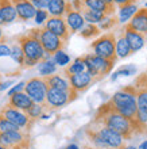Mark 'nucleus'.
<instances>
[{"mask_svg":"<svg viewBox=\"0 0 147 149\" xmlns=\"http://www.w3.org/2000/svg\"><path fill=\"white\" fill-rule=\"evenodd\" d=\"M45 81L47 84V88H55V90H62V91H70L72 87H70L69 79L62 74H50V76H46Z\"/></svg>","mask_w":147,"mask_h":149,"instance_id":"19","label":"nucleus"},{"mask_svg":"<svg viewBox=\"0 0 147 149\" xmlns=\"http://www.w3.org/2000/svg\"><path fill=\"white\" fill-rule=\"evenodd\" d=\"M45 29L55 34L63 42H68L70 38V31L68 29V24H66L63 16H49L47 20L45 22Z\"/></svg>","mask_w":147,"mask_h":149,"instance_id":"12","label":"nucleus"},{"mask_svg":"<svg viewBox=\"0 0 147 149\" xmlns=\"http://www.w3.org/2000/svg\"><path fill=\"white\" fill-rule=\"evenodd\" d=\"M0 149H8V148H6V146H3L1 144H0Z\"/></svg>","mask_w":147,"mask_h":149,"instance_id":"47","label":"nucleus"},{"mask_svg":"<svg viewBox=\"0 0 147 149\" xmlns=\"http://www.w3.org/2000/svg\"><path fill=\"white\" fill-rule=\"evenodd\" d=\"M12 84V81L10 80V81H4V83H0V91H3V90H7L8 87Z\"/></svg>","mask_w":147,"mask_h":149,"instance_id":"41","label":"nucleus"},{"mask_svg":"<svg viewBox=\"0 0 147 149\" xmlns=\"http://www.w3.org/2000/svg\"><path fill=\"white\" fill-rule=\"evenodd\" d=\"M136 104L138 109L147 113V91L143 88H136Z\"/></svg>","mask_w":147,"mask_h":149,"instance_id":"30","label":"nucleus"},{"mask_svg":"<svg viewBox=\"0 0 147 149\" xmlns=\"http://www.w3.org/2000/svg\"><path fill=\"white\" fill-rule=\"evenodd\" d=\"M131 29L136 30L138 33L147 37V7L138 8V11L134 14L131 19L127 22Z\"/></svg>","mask_w":147,"mask_h":149,"instance_id":"17","label":"nucleus"},{"mask_svg":"<svg viewBox=\"0 0 147 149\" xmlns=\"http://www.w3.org/2000/svg\"><path fill=\"white\" fill-rule=\"evenodd\" d=\"M123 149H138V148H135V146H132V145H128V146H124Z\"/></svg>","mask_w":147,"mask_h":149,"instance_id":"46","label":"nucleus"},{"mask_svg":"<svg viewBox=\"0 0 147 149\" xmlns=\"http://www.w3.org/2000/svg\"><path fill=\"white\" fill-rule=\"evenodd\" d=\"M144 73H146V74H147V72H144Z\"/></svg>","mask_w":147,"mask_h":149,"instance_id":"49","label":"nucleus"},{"mask_svg":"<svg viewBox=\"0 0 147 149\" xmlns=\"http://www.w3.org/2000/svg\"><path fill=\"white\" fill-rule=\"evenodd\" d=\"M24 92L32 99L34 103H39V104H45L46 100V94H47V84L43 77H32L28 81H26L24 86Z\"/></svg>","mask_w":147,"mask_h":149,"instance_id":"11","label":"nucleus"},{"mask_svg":"<svg viewBox=\"0 0 147 149\" xmlns=\"http://www.w3.org/2000/svg\"><path fill=\"white\" fill-rule=\"evenodd\" d=\"M32 103H34L32 99H31L26 92H16V94L11 95V96L8 98V104H10V106L15 107V109L22 110V111H26Z\"/></svg>","mask_w":147,"mask_h":149,"instance_id":"20","label":"nucleus"},{"mask_svg":"<svg viewBox=\"0 0 147 149\" xmlns=\"http://www.w3.org/2000/svg\"><path fill=\"white\" fill-rule=\"evenodd\" d=\"M135 73H136V68L134 67V65H124V67H120L119 69L111 76V80L115 81V80H117L119 76H132V74H135Z\"/></svg>","mask_w":147,"mask_h":149,"instance_id":"29","label":"nucleus"},{"mask_svg":"<svg viewBox=\"0 0 147 149\" xmlns=\"http://www.w3.org/2000/svg\"><path fill=\"white\" fill-rule=\"evenodd\" d=\"M136 11H138V6L131 1V3L126 4L123 7H119V18L117 19H119L120 23H127Z\"/></svg>","mask_w":147,"mask_h":149,"instance_id":"23","label":"nucleus"},{"mask_svg":"<svg viewBox=\"0 0 147 149\" xmlns=\"http://www.w3.org/2000/svg\"><path fill=\"white\" fill-rule=\"evenodd\" d=\"M16 42L20 45L22 50L24 54V64L23 67L30 68L34 67L37 64L45 60H50L51 56H49L46 52L43 50L42 45L39 43V41L35 37H32L30 33L26 34H20L16 37Z\"/></svg>","mask_w":147,"mask_h":149,"instance_id":"2","label":"nucleus"},{"mask_svg":"<svg viewBox=\"0 0 147 149\" xmlns=\"http://www.w3.org/2000/svg\"><path fill=\"white\" fill-rule=\"evenodd\" d=\"M113 3H115V6H119V7H123V6H126V4L131 3V0H113Z\"/></svg>","mask_w":147,"mask_h":149,"instance_id":"40","label":"nucleus"},{"mask_svg":"<svg viewBox=\"0 0 147 149\" xmlns=\"http://www.w3.org/2000/svg\"><path fill=\"white\" fill-rule=\"evenodd\" d=\"M63 16H65L63 19H65L66 24H68V29H69L70 34L80 31L84 27V24H85V20H84L82 15L77 10H74L72 1H66V10H65V15Z\"/></svg>","mask_w":147,"mask_h":149,"instance_id":"13","label":"nucleus"},{"mask_svg":"<svg viewBox=\"0 0 147 149\" xmlns=\"http://www.w3.org/2000/svg\"><path fill=\"white\" fill-rule=\"evenodd\" d=\"M4 41H6V38H4V34L1 31V29H0V43H3Z\"/></svg>","mask_w":147,"mask_h":149,"instance_id":"45","label":"nucleus"},{"mask_svg":"<svg viewBox=\"0 0 147 149\" xmlns=\"http://www.w3.org/2000/svg\"><path fill=\"white\" fill-rule=\"evenodd\" d=\"M43 110H45L43 104H39V103H32V104H31V106L28 107L24 113L27 114L31 119H34V121H35L37 118H39L43 114Z\"/></svg>","mask_w":147,"mask_h":149,"instance_id":"31","label":"nucleus"},{"mask_svg":"<svg viewBox=\"0 0 147 149\" xmlns=\"http://www.w3.org/2000/svg\"><path fill=\"white\" fill-rule=\"evenodd\" d=\"M92 122L115 130L124 140H131L136 134L134 122L127 119V118H124L123 115H120L112 107L111 102H107L103 106L99 107V110H97Z\"/></svg>","mask_w":147,"mask_h":149,"instance_id":"1","label":"nucleus"},{"mask_svg":"<svg viewBox=\"0 0 147 149\" xmlns=\"http://www.w3.org/2000/svg\"><path fill=\"white\" fill-rule=\"evenodd\" d=\"M68 79H69V83H70L72 90H74L77 94L84 92V91L88 90L89 87L95 83V80L92 79V76H90L86 71L81 72V73L70 74V76H68Z\"/></svg>","mask_w":147,"mask_h":149,"instance_id":"15","label":"nucleus"},{"mask_svg":"<svg viewBox=\"0 0 147 149\" xmlns=\"http://www.w3.org/2000/svg\"><path fill=\"white\" fill-rule=\"evenodd\" d=\"M138 149H147V140H146V141L142 142V144L139 145V148H138Z\"/></svg>","mask_w":147,"mask_h":149,"instance_id":"44","label":"nucleus"},{"mask_svg":"<svg viewBox=\"0 0 147 149\" xmlns=\"http://www.w3.org/2000/svg\"><path fill=\"white\" fill-rule=\"evenodd\" d=\"M82 60H84V64H85L86 72L92 76L95 83L105 77L109 72L112 71L113 65H115V63L111 61V60H105L103 57H99V56L95 54L82 56Z\"/></svg>","mask_w":147,"mask_h":149,"instance_id":"4","label":"nucleus"},{"mask_svg":"<svg viewBox=\"0 0 147 149\" xmlns=\"http://www.w3.org/2000/svg\"><path fill=\"white\" fill-rule=\"evenodd\" d=\"M134 87L135 88H143V90L147 91V74L142 73L136 77L135 83H134Z\"/></svg>","mask_w":147,"mask_h":149,"instance_id":"36","label":"nucleus"},{"mask_svg":"<svg viewBox=\"0 0 147 149\" xmlns=\"http://www.w3.org/2000/svg\"><path fill=\"white\" fill-rule=\"evenodd\" d=\"M119 23V19H117L116 16H112V18H105L103 22H100V26H99V29L100 30H109V29H113L116 24Z\"/></svg>","mask_w":147,"mask_h":149,"instance_id":"34","label":"nucleus"},{"mask_svg":"<svg viewBox=\"0 0 147 149\" xmlns=\"http://www.w3.org/2000/svg\"><path fill=\"white\" fill-rule=\"evenodd\" d=\"M66 10V0H50L47 12L50 16H63Z\"/></svg>","mask_w":147,"mask_h":149,"instance_id":"24","label":"nucleus"},{"mask_svg":"<svg viewBox=\"0 0 147 149\" xmlns=\"http://www.w3.org/2000/svg\"><path fill=\"white\" fill-rule=\"evenodd\" d=\"M103 3H105L107 6H111V7H115V3H113V0H101Z\"/></svg>","mask_w":147,"mask_h":149,"instance_id":"43","label":"nucleus"},{"mask_svg":"<svg viewBox=\"0 0 147 149\" xmlns=\"http://www.w3.org/2000/svg\"><path fill=\"white\" fill-rule=\"evenodd\" d=\"M131 1L132 3H135V1H139V0H131Z\"/></svg>","mask_w":147,"mask_h":149,"instance_id":"48","label":"nucleus"},{"mask_svg":"<svg viewBox=\"0 0 147 149\" xmlns=\"http://www.w3.org/2000/svg\"><path fill=\"white\" fill-rule=\"evenodd\" d=\"M10 57H11V58L14 60L16 64H18V65L23 67V64H24V54H23L22 47H20V45L18 42H15L14 45H12V47H11V54H10Z\"/></svg>","mask_w":147,"mask_h":149,"instance_id":"27","label":"nucleus"},{"mask_svg":"<svg viewBox=\"0 0 147 149\" xmlns=\"http://www.w3.org/2000/svg\"><path fill=\"white\" fill-rule=\"evenodd\" d=\"M0 133H1V132H0Z\"/></svg>","mask_w":147,"mask_h":149,"instance_id":"51","label":"nucleus"},{"mask_svg":"<svg viewBox=\"0 0 147 149\" xmlns=\"http://www.w3.org/2000/svg\"><path fill=\"white\" fill-rule=\"evenodd\" d=\"M14 4V8L16 11V16L19 20L27 22L30 19H34L37 8L31 4L30 0H11Z\"/></svg>","mask_w":147,"mask_h":149,"instance_id":"16","label":"nucleus"},{"mask_svg":"<svg viewBox=\"0 0 147 149\" xmlns=\"http://www.w3.org/2000/svg\"><path fill=\"white\" fill-rule=\"evenodd\" d=\"M18 130H22V129L18 127L16 125H14L12 122H10L7 118H4L0 114V132L1 133H6V132H18Z\"/></svg>","mask_w":147,"mask_h":149,"instance_id":"33","label":"nucleus"},{"mask_svg":"<svg viewBox=\"0 0 147 149\" xmlns=\"http://www.w3.org/2000/svg\"><path fill=\"white\" fill-rule=\"evenodd\" d=\"M78 96V94L74 90L62 91L55 90V88H47L46 100L43 107L45 109H61V107L69 104Z\"/></svg>","mask_w":147,"mask_h":149,"instance_id":"7","label":"nucleus"},{"mask_svg":"<svg viewBox=\"0 0 147 149\" xmlns=\"http://www.w3.org/2000/svg\"><path fill=\"white\" fill-rule=\"evenodd\" d=\"M93 50V54L103 57L105 60H111L113 63H116L117 56H116V37L113 33H107L103 34L100 38H97L95 42L90 45Z\"/></svg>","mask_w":147,"mask_h":149,"instance_id":"5","label":"nucleus"},{"mask_svg":"<svg viewBox=\"0 0 147 149\" xmlns=\"http://www.w3.org/2000/svg\"><path fill=\"white\" fill-rule=\"evenodd\" d=\"M18 19L16 11L11 0H0V20L3 24L12 23Z\"/></svg>","mask_w":147,"mask_h":149,"instance_id":"18","label":"nucleus"},{"mask_svg":"<svg viewBox=\"0 0 147 149\" xmlns=\"http://www.w3.org/2000/svg\"><path fill=\"white\" fill-rule=\"evenodd\" d=\"M0 114L3 115L4 118H7L10 122H12L14 125H16L18 127L23 130V132H30V129L34 125V119H31L27 114L22 110H18L15 107L10 106V104H6L4 107L0 109Z\"/></svg>","mask_w":147,"mask_h":149,"instance_id":"9","label":"nucleus"},{"mask_svg":"<svg viewBox=\"0 0 147 149\" xmlns=\"http://www.w3.org/2000/svg\"><path fill=\"white\" fill-rule=\"evenodd\" d=\"M90 126L97 132V134L100 136V138L103 140L104 145L107 146V149H123L126 146V140H124L119 133H116L115 130L109 129L107 126L99 125V123H93L90 122Z\"/></svg>","mask_w":147,"mask_h":149,"instance_id":"10","label":"nucleus"},{"mask_svg":"<svg viewBox=\"0 0 147 149\" xmlns=\"http://www.w3.org/2000/svg\"><path fill=\"white\" fill-rule=\"evenodd\" d=\"M111 104L120 115L127 118L134 122L138 111V104H136V88L134 86H127L123 90L117 91L116 94L111 98Z\"/></svg>","mask_w":147,"mask_h":149,"instance_id":"3","label":"nucleus"},{"mask_svg":"<svg viewBox=\"0 0 147 149\" xmlns=\"http://www.w3.org/2000/svg\"><path fill=\"white\" fill-rule=\"evenodd\" d=\"M30 1L37 10H46L50 0H30Z\"/></svg>","mask_w":147,"mask_h":149,"instance_id":"37","label":"nucleus"},{"mask_svg":"<svg viewBox=\"0 0 147 149\" xmlns=\"http://www.w3.org/2000/svg\"><path fill=\"white\" fill-rule=\"evenodd\" d=\"M63 149H80V146L77 144H69V145H66Z\"/></svg>","mask_w":147,"mask_h":149,"instance_id":"42","label":"nucleus"},{"mask_svg":"<svg viewBox=\"0 0 147 149\" xmlns=\"http://www.w3.org/2000/svg\"><path fill=\"white\" fill-rule=\"evenodd\" d=\"M24 86H26V81H20L19 84H16L14 88H11V90L8 91V96H11V95L16 94V92H23V91H24Z\"/></svg>","mask_w":147,"mask_h":149,"instance_id":"38","label":"nucleus"},{"mask_svg":"<svg viewBox=\"0 0 147 149\" xmlns=\"http://www.w3.org/2000/svg\"><path fill=\"white\" fill-rule=\"evenodd\" d=\"M85 71V64H84V60L82 57H78L73 61V63L68 65L65 68V71H63V74H65L66 77L70 76V74H76V73H81V72Z\"/></svg>","mask_w":147,"mask_h":149,"instance_id":"25","label":"nucleus"},{"mask_svg":"<svg viewBox=\"0 0 147 149\" xmlns=\"http://www.w3.org/2000/svg\"><path fill=\"white\" fill-rule=\"evenodd\" d=\"M38 71L41 73V77H46V76H50V74H54L57 72V65L54 64V61L51 60H45V61H41L38 65Z\"/></svg>","mask_w":147,"mask_h":149,"instance_id":"26","label":"nucleus"},{"mask_svg":"<svg viewBox=\"0 0 147 149\" xmlns=\"http://www.w3.org/2000/svg\"><path fill=\"white\" fill-rule=\"evenodd\" d=\"M47 18H49V12H47L46 10H37L34 19H35V22H37L38 24L45 23V22L47 20Z\"/></svg>","mask_w":147,"mask_h":149,"instance_id":"35","label":"nucleus"},{"mask_svg":"<svg viewBox=\"0 0 147 149\" xmlns=\"http://www.w3.org/2000/svg\"><path fill=\"white\" fill-rule=\"evenodd\" d=\"M11 54V47L6 43H0V57H10Z\"/></svg>","mask_w":147,"mask_h":149,"instance_id":"39","label":"nucleus"},{"mask_svg":"<svg viewBox=\"0 0 147 149\" xmlns=\"http://www.w3.org/2000/svg\"><path fill=\"white\" fill-rule=\"evenodd\" d=\"M146 7H147V3H146Z\"/></svg>","mask_w":147,"mask_h":149,"instance_id":"50","label":"nucleus"},{"mask_svg":"<svg viewBox=\"0 0 147 149\" xmlns=\"http://www.w3.org/2000/svg\"><path fill=\"white\" fill-rule=\"evenodd\" d=\"M100 34V29L97 27L96 24H92V23H88V24H84V27L81 29V31H80V36L82 38H92V37H96Z\"/></svg>","mask_w":147,"mask_h":149,"instance_id":"28","label":"nucleus"},{"mask_svg":"<svg viewBox=\"0 0 147 149\" xmlns=\"http://www.w3.org/2000/svg\"><path fill=\"white\" fill-rule=\"evenodd\" d=\"M116 56L117 58H127L128 56L132 54L131 52V47H130V45H128L127 39H126V37H124V34L121 33L119 36V38L116 39Z\"/></svg>","mask_w":147,"mask_h":149,"instance_id":"22","label":"nucleus"},{"mask_svg":"<svg viewBox=\"0 0 147 149\" xmlns=\"http://www.w3.org/2000/svg\"><path fill=\"white\" fill-rule=\"evenodd\" d=\"M53 61H54L55 65H59V67H66L70 61V57L66 54L63 49L62 50H58L55 52L54 54H53Z\"/></svg>","mask_w":147,"mask_h":149,"instance_id":"32","label":"nucleus"},{"mask_svg":"<svg viewBox=\"0 0 147 149\" xmlns=\"http://www.w3.org/2000/svg\"><path fill=\"white\" fill-rule=\"evenodd\" d=\"M81 3L85 6V7L90 8V10H95V11L103 12L107 16L115 14V7H111V6H107L105 3H103L101 0H81Z\"/></svg>","mask_w":147,"mask_h":149,"instance_id":"21","label":"nucleus"},{"mask_svg":"<svg viewBox=\"0 0 147 149\" xmlns=\"http://www.w3.org/2000/svg\"><path fill=\"white\" fill-rule=\"evenodd\" d=\"M27 33H30L32 37L39 41V43L42 45L43 50L46 52L49 56H53L55 52L62 50L66 46V42H63L61 38L53 34L51 31H49L47 29L42 27V29H31Z\"/></svg>","mask_w":147,"mask_h":149,"instance_id":"6","label":"nucleus"},{"mask_svg":"<svg viewBox=\"0 0 147 149\" xmlns=\"http://www.w3.org/2000/svg\"><path fill=\"white\" fill-rule=\"evenodd\" d=\"M0 144L8 149H30L31 137L27 132H6L0 133Z\"/></svg>","mask_w":147,"mask_h":149,"instance_id":"8","label":"nucleus"},{"mask_svg":"<svg viewBox=\"0 0 147 149\" xmlns=\"http://www.w3.org/2000/svg\"><path fill=\"white\" fill-rule=\"evenodd\" d=\"M123 34H124V37H126V39H127V42H128V45H130V47H131L132 53H135V52L140 50V49H142V47L146 45V42H147V37L146 36H143V34L138 33L136 30L131 29L127 23L124 24Z\"/></svg>","mask_w":147,"mask_h":149,"instance_id":"14","label":"nucleus"}]
</instances>
